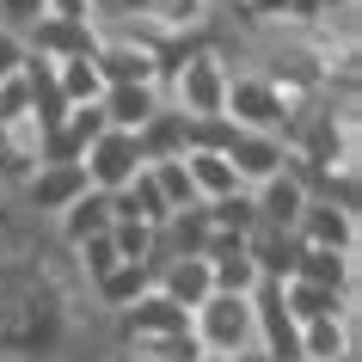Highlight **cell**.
Instances as JSON below:
<instances>
[{"label": "cell", "mask_w": 362, "mask_h": 362, "mask_svg": "<svg viewBox=\"0 0 362 362\" xmlns=\"http://www.w3.org/2000/svg\"><path fill=\"white\" fill-rule=\"evenodd\" d=\"M221 117H228L233 129H246V135H276V141H283V129L295 123L288 98L276 93L258 68H228V98H221Z\"/></svg>", "instance_id": "1"}, {"label": "cell", "mask_w": 362, "mask_h": 362, "mask_svg": "<svg viewBox=\"0 0 362 362\" xmlns=\"http://www.w3.org/2000/svg\"><path fill=\"white\" fill-rule=\"evenodd\" d=\"M160 98H166L172 111H185L191 123L221 117V98H228V62L215 56V49H197L191 62H178V74L160 86Z\"/></svg>", "instance_id": "2"}, {"label": "cell", "mask_w": 362, "mask_h": 362, "mask_svg": "<svg viewBox=\"0 0 362 362\" xmlns=\"http://www.w3.org/2000/svg\"><path fill=\"white\" fill-rule=\"evenodd\" d=\"M191 338L203 344V356H240L258 344V325H252V295H209V301L191 313Z\"/></svg>", "instance_id": "3"}, {"label": "cell", "mask_w": 362, "mask_h": 362, "mask_svg": "<svg viewBox=\"0 0 362 362\" xmlns=\"http://www.w3.org/2000/svg\"><path fill=\"white\" fill-rule=\"evenodd\" d=\"M141 166H148V160H141V148H135V135H123V129H105L93 148L80 153V172H86V185H93V191H105V197H117Z\"/></svg>", "instance_id": "4"}, {"label": "cell", "mask_w": 362, "mask_h": 362, "mask_svg": "<svg viewBox=\"0 0 362 362\" xmlns=\"http://www.w3.org/2000/svg\"><path fill=\"white\" fill-rule=\"evenodd\" d=\"M295 240L307 252H362V233H356V209H338V203H320V197H307L301 221H295Z\"/></svg>", "instance_id": "5"}, {"label": "cell", "mask_w": 362, "mask_h": 362, "mask_svg": "<svg viewBox=\"0 0 362 362\" xmlns=\"http://www.w3.org/2000/svg\"><path fill=\"white\" fill-rule=\"evenodd\" d=\"M307 178L295 166H283L276 178H264V185H252V209H258V228H270V233H295V221H301V209H307Z\"/></svg>", "instance_id": "6"}, {"label": "cell", "mask_w": 362, "mask_h": 362, "mask_svg": "<svg viewBox=\"0 0 362 362\" xmlns=\"http://www.w3.org/2000/svg\"><path fill=\"white\" fill-rule=\"evenodd\" d=\"M233 166V178L240 185H264V178H276V172L288 166V148L276 141V135H246V129H233V141H228V153H221Z\"/></svg>", "instance_id": "7"}, {"label": "cell", "mask_w": 362, "mask_h": 362, "mask_svg": "<svg viewBox=\"0 0 362 362\" xmlns=\"http://www.w3.org/2000/svg\"><path fill=\"white\" fill-rule=\"evenodd\" d=\"M191 135H197L191 117L172 111V105H160V111L135 129V148H141V160H148V166H160V160H185V153H191Z\"/></svg>", "instance_id": "8"}, {"label": "cell", "mask_w": 362, "mask_h": 362, "mask_svg": "<svg viewBox=\"0 0 362 362\" xmlns=\"http://www.w3.org/2000/svg\"><path fill=\"white\" fill-rule=\"evenodd\" d=\"M86 191H93V185H86V172H80V166H37L19 185L25 209H37V215H62L74 197H86Z\"/></svg>", "instance_id": "9"}, {"label": "cell", "mask_w": 362, "mask_h": 362, "mask_svg": "<svg viewBox=\"0 0 362 362\" xmlns=\"http://www.w3.org/2000/svg\"><path fill=\"white\" fill-rule=\"evenodd\" d=\"M117 325H123V338L141 344V338H172V332H191V313L185 307H172L160 288H148L135 307H123L117 313Z\"/></svg>", "instance_id": "10"}, {"label": "cell", "mask_w": 362, "mask_h": 362, "mask_svg": "<svg viewBox=\"0 0 362 362\" xmlns=\"http://www.w3.org/2000/svg\"><path fill=\"white\" fill-rule=\"evenodd\" d=\"M153 288L166 295L172 307H185V313H197V307L215 295V276H209V258H166V264L153 270Z\"/></svg>", "instance_id": "11"}, {"label": "cell", "mask_w": 362, "mask_h": 362, "mask_svg": "<svg viewBox=\"0 0 362 362\" xmlns=\"http://www.w3.org/2000/svg\"><path fill=\"white\" fill-rule=\"evenodd\" d=\"M295 283H313V288L344 295V301H362V270H356V258H350V252H307V246H301Z\"/></svg>", "instance_id": "12"}, {"label": "cell", "mask_w": 362, "mask_h": 362, "mask_svg": "<svg viewBox=\"0 0 362 362\" xmlns=\"http://www.w3.org/2000/svg\"><path fill=\"white\" fill-rule=\"evenodd\" d=\"M111 197L105 191H86V197H74L68 209L56 215V233H62V246L74 252V246H86V240H98V233H111Z\"/></svg>", "instance_id": "13"}, {"label": "cell", "mask_w": 362, "mask_h": 362, "mask_svg": "<svg viewBox=\"0 0 362 362\" xmlns=\"http://www.w3.org/2000/svg\"><path fill=\"white\" fill-rule=\"evenodd\" d=\"M160 105H166V98H160V86H105V98H98L105 129H123V135H135L153 111H160Z\"/></svg>", "instance_id": "14"}, {"label": "cell", "mask_w": 362, "mask_h": 362, "mask_svg": "<svg viewBox=\"0 0 362 362\" xmlns=\"http://www.w3.org/2000/svg\"><path fill=\"white\" fill-rule=\"evenodd\" d=\"M37 148H43L37 123H0V185H25V178L43 166Z\"/></svg>", "instance_id": "15"}, {"label": "cell", "mask_w": 362, "mask_h": 362, "mask_svg": "<svg viewBox=\"0 0 362 362\" xmlns=\"http://www.w3.org/2000/svg\"><path fill=\"white\" fill-rule=\"evenodd\" d=\"M185 178H191L197 203H221V197L246 191V185L233 178V166H228V160H221V153H203V148H191V153H185Z\"/></svg>", "instance_id": "16"}, {"label": "cell", "mask_w": 362, "mask_h": 362, "mask_svg": "<svg viewBox=\"0 0 362 362\" xmlns=\"http://www.w3.org/2000/svg\"><path fill=\"white\" fill-rule=\"evenodd\" d=\"M209 240H215V228H209V215H203V203H197V209H178L166 228H160L166 258H203V252H209Z\"/></svg>", "instance_id": "17"}, {"label": "cell", "mask_w": 362, "mask_h": 362, "mask_svg": "<svg viewBox=\"0 0 362 362\" xmlns=\"http://www.w3.org/2000/svg\"><path fill=\"white\" fill-rule=\"evenodd\" d=\"M283 307L295 313V325H313V320H338V313H356V301H344L332 288H313V283H283Z\"/></svg>", "instance_id": "18"}, {"label": "cell", "mask_w": 362, "mask_h": 362, "mask_svg": "<svg viewBox=\"0 0 362 362\" xmlns=\"http://www.w3.org/2000/svg\"><path fill=\"white\" fill-rule=\"evenodd\" d=\"M56 93H62V105H68V111H74V105H98V98H105V80H98L93 56L56 62Z\"/></svg>", "instance_id": "19"}, {"label": "cell", "mask_w": 362, "mask_h": 362, "mask_svg": "<svg viewBox=\"0 0 362 362\" xmlns=\"http://www.w3.org/2000/svg\"><path fill=\"white\" fill-rule=\"evenodd\" d=\"M153 288V276L141 264H117L105 283H93V295H98V307H111V313H123V307H135L141 295Z\"/></svg>", "instance_id": "20"}, {"label": "cell", "mask_w": 362, "mask_h": 362, "mask_svg": "<svg viewBox=\"0 0 362 362\" xmlns=\"http://www.w3.org/2000/svg\"><path fill=\"white\" fill-rule=\"evenodd\" d=\"M203 215H209V228H215V233H240V240L258 228L252 191H233V197H221V203H203Z\"/></svg>", "instance_id": "21"}, {"label": "cell", "mask_w": 362, "mask_h": 362, "mask_svg": "<svg viewBox=\"0 0 362 362\" xmlns=\"http://www.w3.org/2000/svg\"><path fill=\"white\" fill-rule=\"evenodd\" d=\"M148 178L160 185V197H166V209H197V191H191V178H185V160H160V166H148Z\"/></svg>", "instance_id": "22"}, {"label": "cell", "mask_w": 362, "mask_h": 362, "mask_svg": "<svg viewBox=\"0 0 362 362\" xmlns=\"http://www.w3.org/2000/svg\"><path fill=\"white\" fill-rule=\"evenodd\" d=\"M74 264H80V276H86V283H105L123 258H117L111 233H98V240H86V246H74Z\"/></svg>", "instance_id": "23"}, {"label": "cell", "mask_w": 362, "mask_h": 362, "mask_svg": "<svg viewBox=\"0 0 362 362\" xmlns=\"http://www.w3.org/2000/svg\"><path fill=\"white\" fill-rule=\"evenodd\" d=\"M111 246L123 264H141L148 270V252H153V228H141V221H111Z\"/></svg>", "instance_id": "24"}, {"label": "cell", "mask_w": 362, "mask_h": 362, "mask_svg": "<svg viewBox=\"0 0 362 362\" xmlns=\"http://www.w3.org/2000/svg\"><path fill=\"white\" fill-rule=\"evenodd\" d=\"M43 19V0H0V31H25Z\"/></svg>", "instance_id": "25"}, {"label": "cell", "mask_w": 362, "mask_h": 362, "mask_svg": "<svg viewBox=\"0 0 362 362\" xmlns=\"http://www.w3.org/2000/svg\"><path fill=\"white\" fill-rule=\"evenodd\" d=\"M25 74V37L19 31H0V86Z\"/></svg>", "instance_id": "26"}, {"label": "cell", "mask_w": 362, "mask_h": 362, "mask_svg": "<svg viewBox=\"0 0 362 362\" xmlns=\"http://www.w3.org/2000/svg\"><path fill=\"white\" fill-rule=\"evenodd\" d=\"M117 362H135V356H129V350H123V356H117Z\"/></svg>", "instance_id": "27"}, {"label": "cell", "mask_w": 362, "mask_h": 362, "mask_svg": "<svg viewBox=\"0 0 362 362\" xmlns=\"http://www.w3.org/2000/svg\"><path fill=\"white\" fill-rule=\"evenodd\" d=\"M197 362H221V356H197Z\"/></svg>", "instance_id": "28"}]
</instances>
